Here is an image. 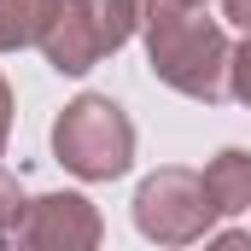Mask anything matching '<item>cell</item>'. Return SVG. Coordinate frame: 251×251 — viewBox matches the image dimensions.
Here are the masks:
<instances>
[{"label":"cell","mask_w":251,"mask_h":251,"mask_svg":"<svg viewBox=\"0 0 251 251\" xmlns=\"http://www.w3.org/2000/svg\"><path fill=\"white\" fill-rule=\"evenodd\" d=\"M24 204H29V193H24V181L0 164V240L18 228V216H24Z\"/></svg>","instance_id":"8"},{"label":"cell","mask_w":251,"mask_h":251,"mask_svg":"<svg viewBox=\"0 0 251 251\" xmlns=\"http://www.w3.org/2000/svg\"><path fill=\"white\" fill-rule=\"evenodd\" d=\"M216 204L204 193V176L187 164H164L152 170L140 187H134V228L152 240V246H193V240H210L216 228Z\"/></svg>","instance_id":"4"},{"label":"cell","mask_w":251,"mask_h":251,"mask_svg":"<svg viewBox=\"0 0 251 251\" xmlns=\"http://www.w3.org/2000/svg\"><path fill=\"white\" fill-rule=\"evenodd\" d=\"M128 35H140V0H47L35 47L59 76H88L100 59L123 53Z\"/></svg>","instance_id":"2"},{"label":"cell","mask_w":251,"mask_h":251,"mask_svg":"<svg viewBox=\"0 0 251 251\" xmlns=\"http://www.w3.org/2000/svg\"><path fill=\"white\" fill-rule=\"evenodd\" d=\"M41 6L47 0H0V53H24L41 35Z\"/></svg>","instance_id":"7"},{"label":"cell","mask_w":251,"mask_h":251,"mask_svg":"<svg viewBox=\"0 0 251 251\" xmlns=\"http://www.w3.org/2000/svg\"><path fill=\"white\" fill-rule=\"evenodd\" d=\"M210 240H216V246H234V251H246V246H251L246 228H210Z\"/></svg>","instance_id":"12"},{"label":"cell","mask_w":251,"mask_h":251,"mask_svg":"<svg viewBox=\"0 0 251 251\" xmlns=\"http://www.w3.org/2000/svg\"><path fill=\"white\" fill-rule=\"evenodd\" d=\"M12 88H6V76H0V158H6V140H12Z\"/></svg>","instance_id":"10"},{"label":"cell","mask_w":251,"mask_h":251,"mask_svg":"<svg viewBox=\"0 0 251 251\" xmlns=\"http://www.w3.org/2000/svg\"><path fill=\"white\" fill-rule=\"evenodd\" d=\"M187 6H204V0H187Z\"/></svg>","instance_id":"13"},{"label":"cell","mask_w":251,"mask_h":251,"mask_svg":"<svg viewBox=\"0 0 251 251\" xmlns=\"http://www.w3.org/2000/svg\"><path fill=\"white\" fill-rule=\"evenodd\" d=\"M53 158L76 181H117L134 170V123L111 94H76L53 117Z\"/></svg>","instance_id":"3"},{"label":"cell","mask_w":251,"mask_h":251,"mask_svg":"<svg viewBox=\"0 0 251 251\" xmlns=\"http://www.w3.org/2000/svg\"><path fill=\"white\" fill-rule=\"evenodd\" d=\"M105 240V216L88 193H35L18 228L0 240L12 251H94Z\"/></svg>","instance_id":"5"},{"label":"cell","mask_w":251,"mask_h":251,"mask_svg":"<svg viewBox=\"0 0 251 251\" xmlns=\"http://www.w3.org/2000/svg\"><path fill=\"white\" fill-rule=\"evenodd\" d=\"M228 100H240L251 111V29H246V41L234 47V64H228Z\"/></svg>","instance_id":"9"},{"label":"cell","mask_w":251,"mask_h":251,"mask_svg":"<svg viewBox=\"0 0 251 251\" xmlns=\"http://www.w3.org/2000/svg\"><path fill=\"white\" fill-rule=\"evenodd\" d=\"M216 6H222V18H228V24L251 29V0H216Z\"/></svg>","instance_id":"11"},{"label":"cell","mask_w":251,"mask_h":251,"mask_svg":"<svg viewBox=\"0 0 251 251\" xmlns=\"http://www.w3.org/2000/svg\"><path fill=\"white\" fill-rule=\"evenodd\" d=\"M199 176H204V193H210L216 216H246L251 210V152L246 146H222Z\"/></svg>","instance_id":"6"},{"label":"cell","mask_w":251,"mask_h":251,"mask_svg":"<svg viewBox=\"0 0 251 251\" xmlns=\"http://www.w3.org/2000/svg\"><path fill=\"white\" fill-rule=\"evenodd\" d=\"M140 41L146 64L164 88H176L181 100L199 105H222L228 100V64L234 41L216 18H204V6L187 0H140Z\"/></svg>","instance_id":"1"}]
</instances>
